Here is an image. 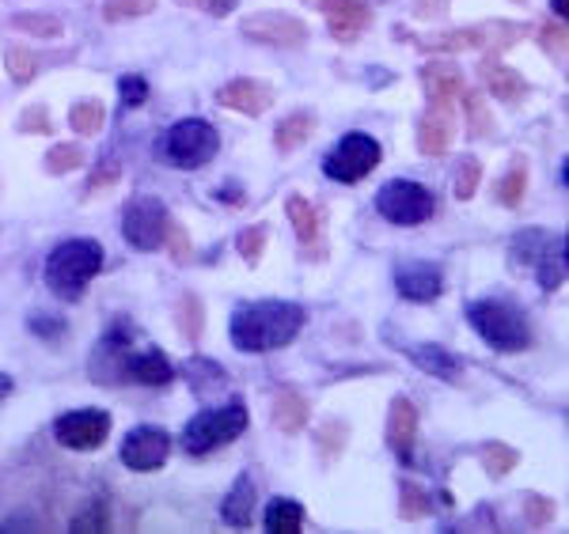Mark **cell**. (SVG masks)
I'll return each mask as SVG.
<instances>
[{
  "mask_svg": "<svg viewBox=\"0 0 569 534\" xmlns=\"http://www.w3.org/2000/svg\"><path fill=\"white\" fill-rule=\"evenodd\" d=\"M305 308L284 300H259L247 303L232 315V342L243 353H270V349L289 345L305 326Z\"/></svg>",
  "mask_w": 569,
  "mask_h": 534,
  "instance_id": "obj_1",
  "label": "cell"
},
{
  "mask_svg": "<svg viewBox=\"0 0 569 534\" xmlns=\"http://www.w3.org/2000/svg\"><path fill=\"white\" fill-rule=\"evenodd\" d=\"M99 270H103V246L96 239H69L46 258V289L58 300L77 303Z\"/></svg>",
  "mask_w": 569,
  "mask_h": 534,
  "instance_id": "obj_2",
  "label": "cell"
},
{
  "mask_svg": "<svg viewBox=\"0 0 569 534\" xmlns=\"http://www.w3.org/2000/svg\"><path fill=\"white\" fill-rule=\"evenodd\" d=\"M467 319H471L475 334L482 342H490L498 353H520V349L531 345V326L528 319L520 315L517 308L501 300H482V303H471L467 308Z\"/></svg>",
  "mask_w": 569,
  "mask_h": 534,
  "instance_id": "obj_3",
  "label": "cell"
},
{
  "mask_svg": "<svg viewBox=\"0 0 569 534\" xmlns=\"http://www.w3.org/2000/svg\"><path fill=\"white\" fill-rule=\"evenodd\" d=\"M243 429H247V406L243 402H228V406L198 413L187 425V432H182V447L190 455H209V451L232 444Z\"/></svg>",
  "mask_w": 569,
  "mask_h": 534,
  "instance_id": "obj_4",
  "label": "cell"
},
{
  "mask_svg": "<svg viewBox=\"0 0 569 534\" xmlns=\"http://www.w3.org/2000/svg\"><path fill=\"white\" fill-rule=\"evenodd\" d=\"M220 141L217 129L201 118H187V122L171 125L168 137H163V155L176 163L179 171H198L201 163H209L217 155Z\"/></svg>",
  "mask_w": 569,
  "mask_h": 534,
  "instance_id": "obj_5",
  "label": "cell"
},
{
  "mask_svg": "<svg viewBox=\"0 0 569 534\" xmlns=\"http://www.w3.org/2000/svg\"><path fill=\"white\" fill-rule=\"evenodd\" d=\"M376 209H380L383 220H391V224H421V220L433 216V193L426 187H418V182H388L380 193H376Z\"/></svg>",
  "mask_w": 569,
  "mask_h": 534,
  "instance_id": "obj_6",
  "label": "cell"
},
{
  "mask_svg": "<svg viewBox=\"0 0 569 534\" xmlns=\"http://www.w3.org/2000/svg\"><path fill=\"white\" fill-rule=\"evenodd\" d=\"M376 163H380V144L369 133H346L338 149L323 160V171L335 182H361Z\"/></svg>",
  "mask_w": 569,
  "mask_h": 534,
  "instance_id": "obj_7",
  "label": "cell"
},
{
  "mask_svg": "<svg viewBox=\"0 0 569 534\" xmlns=\"http://www.w3.org/2000/svg\"><path fill=\"white\" fill-rule=\"evenodd\" d=\"M168 209H163L160 198H152V193H141V198L130 201V209H126L122 216V235L130 239V246L137 251H156V246L163 243V232H168Z\"/></svg>",
  "mask_w": 569,
  "mask_h": 534,
  "instance_id": "obj_8",
  "label": "cell"
},
{
  "mask_svg": "<svg viewBox=\"0 0 569 534\" xmlns=\"http://www.w3.org/2000/svg\"><path fill=\"white\" fill-rule=\"evenodd\" d=\"M53 436L69 451H96L110 436V417L103 410H72L66 417H58Z\"/></svg>",
  "mask_w": 569,
  "mask_h": 534,
  "instance_id": "obj_9",
  "label": "cell"
},
{
  "mask_svg": "<svg viewBox=\"0 0 569 534\" xmlns=\"http://www.w3.org/2000/svg\"><path fill=\"white\" fill-rule=\"evenodd\" d=\"M171 455V436L163 429H133L122 444V463L130 466L137 474H149V471H160Z\"/></svg>",
  "mask_w": 569,
  "mask_h": 534,
  "instance_id": "obj_10",
  "label": "cell"
},
{
  "mask_svg": "<svg viewBox=\"0 0 569 534\" xmlns=\"http://www.w3.org/2000/svg\"><path fill=\"white\" fill-rule=\"evenodd\" d=\"M243 39L259 42V46H300L308 39V27L292 16L281 12H262V16H247L240 23Z\"/></svg>",
  "mask_w": 569,
  "mask_h": 534,
  "instance_id": "obj_11",
  "label": "cell"
},
{
  "mask_svg": "<svg viewBox=\"0 0 569 534\" xmlns=\"http://www.w3.org/2000/svg\"><path fill=\"white\" fill-rule=\"evenodd\" d=\"M319 12L327 16V27L335 39L353 42L361 39V31H369L372 23V8L365 0H316Z\"/></svg>",
  "mask_w": 569,
  "mask_h": 534,
  "instance_id": "obj_12",
  "label": "cell"
},
{
  "mask_svg": "<svg viewBox=\"0 0 569 534\" xmlns=\"http://www.w3.org/2000/svg\"><path fill=\"white\" fill-rule=\"evenodd\" d=\"M217 103L228 107V110H240L247 118H259L266 114V107L273 103V91L259 84V80H232V84H224L217 91Z\"/></svg>",
  "mask_w": 569,
  "mask_h": 534,
  "instance_id": "obj_13",
  "label": "cell"
},
{
  "mask_svg": "<svg viewBox=\"0 0 569 534\" xmlns=\"http://www.w3.org/2000/svg\"><path fill=\"white\" fill-rule=\"evenodd\" d=\"M171 380H176V367L168 364V356H163L156 345L126 356V383L163 386V383H171Z\"/></svg>",
  "mask_w": 569,
  "mask_h": 534,
  "instance_id": "obj_14",
  "label": "cell"
},
{
  "mask_svg": "<svg viewBox=\"0 0 569 534\" xmlns=\"http://www.w3.org/2000/svg\"><path fill=\"white\" fill-rule=\"evenodd\" d=\"M395 284H399V292L407 300L415 303H429L440 296V289H445V278H440L437 265H399V273H395Z\"/></svg>",
  "mask_w": 569,
  "mask_h": 534,
  "instance_id": "obj_15",
  "label": "cell"
},
{
  "mask_svg": "<svg viewBox=\"0 0 569 534\" xmlns=\"http://www.w3.org/2000/svg\"><path fill=\"white\" fill-rule=\"evenodd\" d=\"M415 440H418V410L410 399H395L388 413V444L395 447L399 459L415 455Z\"/></svg>",
  "mask_w": 569,
  "mask_h": 534,
  "instance_id": "obj_16",
  "label": "cell"
},
{
  "mask_svg": "<svg viewBox=\"0 0 569 534\" xmlns=\"http://www.w3.org/2000/svg\"><path fill=\"white\" fill-rule=\"evenodd\" d=\"M421 80H426L429 103L433 107H452V99L463 91V72L456 69L452 61H433L421 69Z\"/></svg>",
  "mask_w": 569,
  "mask_h": 534,
  "instance_id": "obj_17",
  "label": "cell"
},
{
  "mask_svg": "<svg viewBox=\"0 0 569 534\" xmlns=\"http://www.w3.org/2000/svg\"><path fill=\"white\" fill-rule=\"evenodd\" d=\"M452 133H456L452 110H448V107H433L426 118H421V125H418V149L426 152V155H445L448 149H452Z\"/></svg>",
  "mask_w": 569,
  "mask_h": 534,
  "instance_id": "obj_18",
  "label": "cell"
},
{
  "mask_svg": "<svg viewBox=\"0 0 569 534\" xmlns=\"http://www.w3.org/2000/svg\"><path fill=\"white\" fill-rule=\"evenodd\" d=\"M531 265H536V278H539L543 289H558L562 278H566V239L562 235H550L547 246L539 251V258Z\"/></svg>",
  "mask_w": 569,
  "mask_h": 534,
  "instance_id": "obj_19",
  "label": "cell"
},
{
  "mask_svg": "<svg viewBox=\"0 0 569 534\" xmlns=\"http://www.w3.org/2000/svg\"><path fill=\"white\" fill-rule=\"evenodd\" d=\"M251 512H254V482L251 477H240V482L232 485V493H228L220 515H224L228 527H247V523H251Z\"/></svg>",
  "mask_w": 569,
  "mask_h": 534,
  "instance_id": "obj_20",
  "label": "cell"
},
{
  "mask_svg": "<svg viewBox=\"0 0 569 534\" xmlns=\"http://www.w3.org/2000/svg\"><path fill=\"white\" fill-rule=\"evenodd\" d=\"M482 80H486V88H490L493 95L505 99V103H517V99H525V80H520L512 69L498 64V61H482Z\"/></svg>",
  "mask_w": 569,
  "mask_h": 534,
  "instance_id": "obj_21",
  "label": "cell"
},
{
  "mask_svg": "<svg viewBox=\"0 0 569 534\" xmlns=\"http://www.w3.org/2000/svg\"><path fill=\"white\" fill-rule=\"evenodd\" d=\"M300 527H305V508H300L297 501H289V496H281V501H273L270 508H266V531L297 534Z\"/></svg>",
  "mask_w": 569,
  "mask_h": 534,
  "instance_id": "obj_22",
  "label": "cell"
},
{
  "mask_svg": "<svg viewBox=\"0 0 569 534\" xmlns=\"http://www.w3.org/2000/svg\"><path fill=\"white\" fill-rule=\"evenodd\" d=\"M410 361L421 364L426 372H433L437 380H448L452 383L456 375H460V361L456 356H448L440 345H421V349H410Z\"/></svg>",
  "mask_w": 569,
  "mask_h": 534,
  "instance_id": "obj_23",
  "label": "cell"
},
{
  "mask_svg": "<svg viewBox=\"0 0 569 534\" xmlns=\"http://www.w3.org/2000/svg\"><path fill=\"white\" fill-rule=\"evenodd\" d=\"M273 425L281 432H300L308 425V399H300V394L284 391L278 402H273Z\"/></svg>",
  "mask_w": 569,
  "mask_h": 534,
  "instance_id": "obj_24",
  "label": "cell"
},
{
  "mask_svg": "<svg viewBox=\"0 0 569 534\" xmlns=\"http://www.w3.org/2000/svg\"><path fill=\"white\" fill-rule=\"evenodd\" d=\"M284 213H289L292 228H297V239H300V243H316V235H319V213L311 209V201H308V198L292 193V198L284 201Z\"/></svg>",
  "mask_w": 569,
  "mask_h": 534,
  "instance_id": "obj_25",
  "label": "cell"
},
{
  "mask_svg": "<svg viewBox=\"0 0 569 534\" xmlns=\"http://www.w3.org/2000/svg\"><path fill=\"white\" fill-rule=\"evenodd\" d=\"M421 50H475V46H486V31L479 27H467V31H445V34H426L418 39Z\"/></svg>",
  "mask_w": 569,
  "mask_h": 534,
  "instance_id": "obj_26",
  "label": "cell"
},
{
  "mask_svg": "<svg viewBox=\"0 0 569 534\" xmlns=\"http://www.w3.org/2000/svg\"><path fill=\"white\" fill-rule=\"evenodd\" d=\"M311 133H316V118H311V114H289L278 125V133H273V137H278L281 152H292V149H300Z\"/></svg>",
  "mask_w": 569,
  "mask_h": 534,
  "instance_id": "obj_27",
  "label": "cell"
},
{
  "mask_svg": "<svg viewBox=\"0 0 569 534\" xmlns=\"http://www.w3.org/2000/svg\"><path fill=\"white\" fill-rule=\"evenodd\" d=\"M69 125L77 129L80 137H96L103 129V103L99 99H84L69 110Z\"/></svg>",
  "mask_w": 569,
  "mask_h": 534,
  "instance_id": "obj_28",
  "label": "cell"
},
{
  "mask_svg": "<svg viewBox=\"0 0 569 534\" xmlns=\"http://www.w3.org/2000/svg\"><path fill=\"white\" fill-rule=\"evenodd\" d=\"M525 187H528V168H525V160H517V163H512V171L501 179L498 201H501L505 209H517L520 198H525Z\"/></svg>",
  "mask_w": 569,
  "mask_h": 534,
  "instance_id": "obj_29",
  "label": "cell"
},
{
  "mask_svg": "<svg viewBox=\"0 0 569 534\" xmlns=\"http://www.w3.org/2000/svg\"><path fill=\"white\" fill-rule=\"evenodd\" d=\"M4 64H8V77H12L16 84H31L34 69H39V61H34V53L27 50V46H8Z\"/></svg>",
  "mask_w": 569,
  "mask_h": 534,
  "instance_id": "obj_30",
  "label": "cell"
},
{
  "mask_svg": "<svg viewBox=\"0 0 569 534\" xmlns=\"http://www.w3.org/2000/svg\"><path fill=\"white\" fill-rule=\"evenodd\" d=\"M266 239H270V228H266V224H251V228H243V232L236 235V251H240V258L247 265H259Z\"/></svg>",
  "mask_w": 569,
  "mask_h": 534,
  "instance_id": "obj_31",
  "label": "cell"
},
{
  "mask_svg": "<svg viewBox=\"0 0 569 534\" xmlns=\"http://www.w3.org/2000/svg\"><path fill=\"white\" fill-rule=\"evenodd\" d=\"M482 466H486V474H490V477H505L512 466H517V451L493 440V444L482 447Z\"/></svg>",
  "mask_w": 569,
  "mask_h": 534,
  "instance_id": "obj_32",
  "label": "cell"
},
{
  "mask_svg": "<svg viewBox=\"0 0 569 534\" xmlns=\"http://www.w3.org/2000/svg\"><path fill=\"white\" fill-rule=\"evenodd\" d=\"M77 168H84V152H80L77 144H53V149L46 152V171L66 174V171H77Z\"/></svg>",
  "mask_w": 569,
  "mask_h": 534,
  "instance_id": "obj_33",
  "label": "cell"
},
{
  "mask_svg": "<svg viewBox=\"0 0 569 534\" xmlns=\"http://www.w3.org/2000/svg\"><path fill=\"white\" fill-rule=\"evenodd\" d=\"M156 8V0H107L103 4V16L110 23L118 20H141V16H149Z\"/></svg>",
  "mask_w": 569,
  "mask_h": 534,
  "instance_id": "obj_34",
  "label": "cell"
},
{
  "mask_svg": "<svg viewBox=\"0 0 569 534\" xmlns=\"http://www.w3.org/2000/svg\"><path fill=\"white\" fill-rule=\"evenodd\" d=\"M479 179H482V163L475 160V155H467L460 168H456V198L471 201L475 198V187H479Z\"/></svg>",
  "mask_w": 569,
  "mask_h": 534,
  "instance_id": "obj_35",
  "label": "cell"
},
{
  "mask_svg": "<svg viewBox=\"0 0 569 534\" xmlns=\"http://www.w3.org/2000/svg\"><path fill=\"white\" fill-rule=\"evenodd\" d=\"M467 122H471V133L475 137L493 133V118H490V110H486L479 91H471V95H467Z\"/></svg>",
  "mask_w": 569,
  "mask_h": 534,
  "instance_id": "obj_36",
  "label": "cell"
},
{
  "mask_svg": "<svg viewBox=\"0 0 569 534\" xmlns=\"http://www.w3.org/2000/svg\"><path fill=\"white\" fill-rule=\"evenodd\" d=\"M118 179H122V163H118L114 155H103V160H99V168L91 171V179H88V187H84V198H88V193L110 187V182H118Z\"/></svg>",
  "mask_w": 569,
  "mask_h": 534,
  "instance_id": "obj_37",
  "label": "cell"
},
{
  "mask_svg": "<svg viewBox=\"0 0 569 534\" xmlns=\"http://www.w3.org/2000/svg\"><path fill=\"white\" fill-rule=\"evenodd\" d=\"M12 27H20V31H27V34H42V39L61 34V23L53 20V16H16Z\"/></svg>",
  "mask_w": 569,
  "mask_h": 534,
  "instance_id": "obj_38",
  "label": "cell"
},
{
  "mask_svg": "<svg viewBox=\"0 0 569 534\" xmlns=\"http://www.w3.org/2000/svg\"><path fill=\"white\" fill-rule=\"evenodd\" d=\"M107 527H110V515L103 501H96L88 512H80L77 520H72V531H107Z\"/></svg>",
  "mask_w": 569,
  "mask_h": 534,
  "instance_id": "obj_39",
  "label": "cell"
},
{
  "mask_svg": "<svg viewBox=\"0 0 569 534\" xmlns=\"http://www.w3.org/2000/svg\"><path fill=\"white\" fill-rule=\"evenodd\" d=\"M426 512H429L426 493H421L415 482H407L402 485V515H407V520H421Z\"/></svg>",
  "mask_w": 569,
  "mask_h": 534,
  "instance_id": "obj_40",
  "label": "cell"
},
{
  "mask_svg": "<svg viewBox=\"0 0 569 534\" xmlns=\"http://www.w3.org/2000/svg\"><path fill=\"white\" fill-rule=\"evenodd\" d=\"M118 88H122L126 107H141L144 99H149V84H144L141 77H122V80H118Z\"/></svg>",
  "mask_w": 569,
  "mask_h": 534,
  "instance_id": "obj_41",
  "label": "cell"
},
{
  "mask_svg": "<svg viewBox=\"0 0 569 534\" xmlns=\"http://www.w3.org/2000/svg\"><path fill=\"white\" fill-rule=\"evenodd\" d=\"M163 239H171V254H176L179 262H187V258H190V239H187V228L176 224V220H168V232H163Z\"/></svg>",
  "mask_w": 569,
  "mask_h": 534,
  "instance_id": "obj_42",
  "label": "cell"
},
{
  "mask_svg": "<svg viewBox=\"0 0 569 534\" xmlns=\"http://www.w3.org/2000/svg\"><path fill=\"white\" fill-rule=\"evenodd\" d=\"M528 523L531 527H539V523H547L550 515H555V504L547 501V496H528Z\"/></svg>",
  "mask_w": 569,
  "mask_h": 534,
  "instance_id": "obj_43",
  "label": "cell"
},
{
  "mask_svg": "<svg viewBox=\"0 0 569 534\" xmlns=\"http://www.w3.org/2000/svg\"><path fill=\"white\" fill-rule=\"evenodd\" d=\"M539 42H543L550 53H558V50H562V42H566V23L562 20L547 23L543 31H539Z\"/></svg>",
  "mask_w": 569,
  "mask_h": 534,
  "instance_id": "obj_44",
  "label": "cell"
},
{
  "mask_svg": "<svg viewBox=\"0 0 569 534\" xmlns=\"http://www.w3.org/2000/svg\"><path fill=\"white\" fill-rule=\"evenodd\" d=\"M179 319H182V326H187V334H190V337H198V334H201V322H198V319H201V311H198V300H194V296L182 300V315H179Z\"/></svg>",
  "mask_w": 569,
  "mask_h": 534,
  "instance_id": "obj_45",
  "label": "cell"
},
{
  "mask_svg": "<svg viewBox=\"0 0 569 534\" xmlns=\"http://www.w3.org/2000/svg\"><path fill=\"white\" fill-rule=\"evenodd\" d=\"M20 129H27V133H46V129H50V122H46V107L27 110V114L20 118Z\"/></svg>",
  "mask_w": 569,
  "mask_h": 534,
  "instance_id": "obj_46",
  "label": "cell"
},
{
  "mask_svg": "<svg viewBox=\"0 0 569 534\" xmlns=\"http://www.w3.org/2000/svg\"><path fill=\"white\" fill-rule=\"evenodd\" d=\"M201 8H206L209 16H232L236 12V4H240V0H198Z\"/></svg>",
  "mask_w": 569,
  "mask_h": 534,
  "instance_id": "obj_47",
  "label": "cell"
},
{
  "mask_svg": "<svg viewBox=\"0 0 569 534\" xmlns=\"http://www.w3.org/2000/svg\"><path fill=\"white\" fill-rule=\"evenodd\" d=\"M39 334H61V322H46V315H34V322H31Z\"/></svg>",
  "mask_w": 569,
  "mask_h": 534,
  "instance_id": "obj_48",
  "label": "cell"
},
{
  "mask_svg": "<svg viewBox=\"0 0 569 534\" xmlns=\"http://www.w3.org/2000/svg\"><path fill=\"white\" fill-rule=\"evenodd\" d=\"M8 394H12V380H8V375H0V402H4Z\"/></svg>",
  "mask_w": 569,
  "mask_h": 534,
  "instance_id": "obj_49",
  "label": "cell"
},
{
  "mask_svg": "<svg viewBox=\"0 0 569 534\" xmlns=\"http://www.w3.org/2000/svg\"><path fill=\"white\" fill-rule=\"evenodd\" d=\"M550 4H555V16H558V20H562V16H566V0H550Z\"/></svg>",
  "mask_w": 569,
  "mask_h": 534,
  "instance_id": "obj_50",
  "label": "cell"
}]
</instances>
